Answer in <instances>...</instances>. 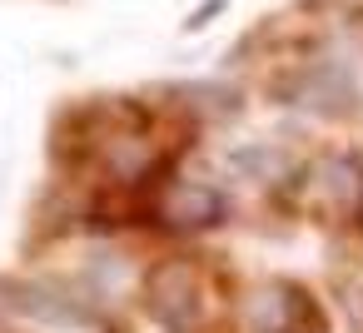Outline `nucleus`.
<instances>
[{"label": "nucleus", "instance_id": "f03ea898", "mask_svg": "<svg viewBox=\"0 0 363 333\" xmlns=\"http://www.w3.org/2000/svg\"><path fill=\"white\" fill-rule=\"evenodd\" d=\"M249 333H313L323 328V313L298 283H264L244 308Z\"/></svg>", "mask_w": 363, "mask_h": 333}, {"label": "nucleus", "instance_id": "7ed1b4c3", "mask_svg": "<svg viewBox=\"0 0 363 333\" xmlns=\"http://www.w3.org/2000/svg\"><path fill=\"white\" fill-rule=\"evenodd\" d=\"M160 214H164V224H169V229H214V224H224L229 199H224L214 184L174 179V184L160 194Z\"/></svg>", "mask_w": 363, "mask_h": 333}, {"label": "nucleus", "instance_id": "39448f33", "mask_svg": "<svg viewBox=\"0 0 363 333\" xmlns=\"http://www.w3.org/2000/svg\"><path fill=\"white\" fill-rule=\"evenodd\" d=\"M224 6H229V0H204V6H199V11H194V16L184 21V30H199V26H209V21H214V16H219Z\"/></svg>", "mask_w": 363, "mask_h": 333}, {"label": "nucleus", "instance_id": "20e7f679", "mask_svg": "<svg viewBox=\"0 0 363 333\" xmlns=\"http://www.w3.org/2000/svg\"><path fill=\"white\" fill-rule=\"evenodd\" d=\"M11 303L21 308V313H30V318H40V323H70V328H80V323H95V313L85 308V303H75L65 288H55V283H11Z\"/></svg>", "mask_w": 363, "mask_h": 333}, {"label": "nucleus", "instance_id": "f257e3e1", "mask_svg": "<svg viewBox=\"0 0 363 333\" xmlns=\"http://www.w3.org/2000/svg\"><path fill=\"white\" fill-rule=\"evenodd\" d=\"M150 313L169 333H199L204 323V283L194 264H160L150 273Z\"/></svg>", "mask_w": 363, "mask_h": 333}]
</instances>
